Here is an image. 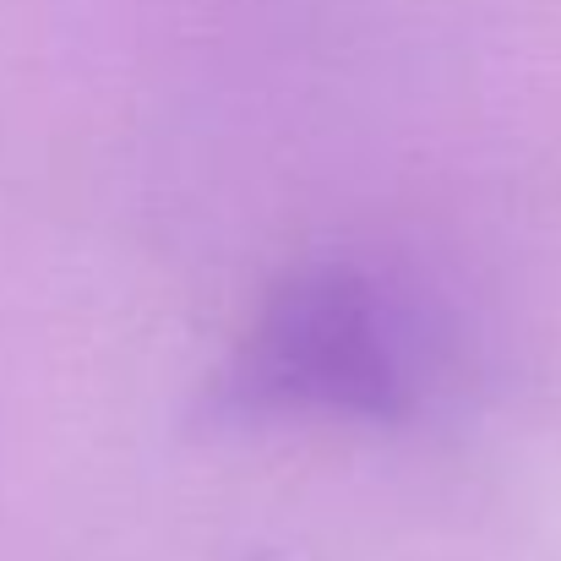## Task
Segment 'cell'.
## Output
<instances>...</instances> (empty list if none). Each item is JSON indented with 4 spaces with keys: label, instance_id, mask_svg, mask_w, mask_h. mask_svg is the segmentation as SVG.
<instances>
[{
    "label": "cell",
    "instance_id": "cell-1",
    "mask_svg": "<svg viewBox=\"0 0 561 561\" xmlns=\"http://www.w3.org/2000/svg\"><path fill=\"white\" fill-rule=\"evenodd\" d=\"M409 403L414 392L381 295L350 262H306L284 273L213 381V409L229 420L344 414L381 425L403 420Z\"/></svg>",
    "mask_w": 561,
    "mask_h": 561
}]
</instances>
